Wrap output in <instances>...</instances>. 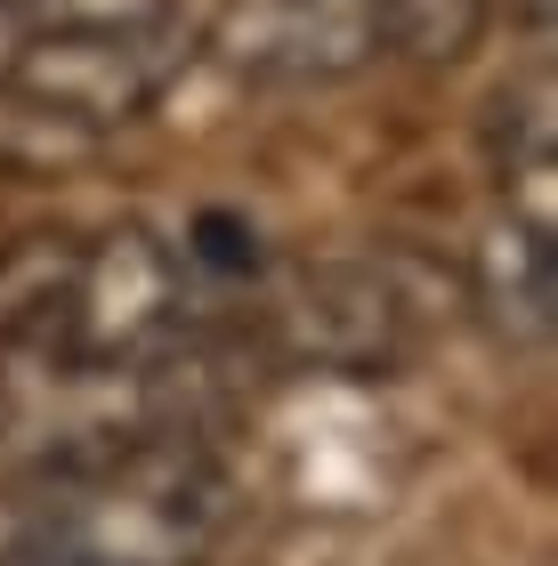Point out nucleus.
I'll use <instances>...</instances> for the list:
<instances>
[{
  "instance_id": "obj_7",
  "label": "nucleus",
  "mask_w": 558,
  "mask_h": 566,
  "mask_svg": "<svg viewBox=\"0 0 558 566\" xmlns=\"http://www.w3.org/2000/svg\"><path fill=\"white\" fill-rule=\"evenodd\" d=\"M550 243L558 235H535V227L502 219L470 268V300L486 307V324L510 348H543L550 324H558V251Z\"/></svg>"
},
{
  "instance_id": "obj_9",
  "label": "nucleus",
  "mask_w": 558,
  "mask_h": 566,
  "mask_svg": "<svg viewBox=\"0 0 558 566\" xmlns=\"http://www.w3.org/2000/svg\"><path fill=\"white\" fill-rule=\"evenodd\" d=\"M380 17H389V49H404L413 65H462L494 0H380Z\"/></svg>"
},
{
  "instance_id": "obj_10",
  "label": "nucleus",
  "mask_w": 558,
  "mask_h": 566,
  "mask_svg": "<svg viewBox=\"0 0 558 566\" xmlns=\"http://www.w3.org/2000/svg\"><path fill=\"white\" fill-rule=\"evenodd\" d=\"M24 17V33H146L170 24L179 0H0Z\"/></svg>"
},
{
  "instance_id": "obj_8",
  "label": "nucleus",
  "mask_w": 558,
  "mask_h": 566,
  "mask_svg": "<svg viewBox=\"0 0 558 566\" xmlns=\"http://www.w3.org/2000/svg\"><path fill=\"white\" fill-rule=\"evenodd\" d=\"M97 154H106V138L90 122H73L57 97H41L0 65V178H65Z\"/></svg>"
},
{
  "instance_id": "obj_12",
  "label": "nucleus",
  "mask_w": 558,
  "mask_h": 566,
  "mask_svg": "<svg viewBox=\"0 0 558 566\" xmlns=\"http://www.w3.org/2000/svg\"><path fill=\"white\" fill-rule=\"evenodd\" d=\"M510 9H518L526 33H535V49H543V41H550V0H510Z\"/></svg>"
},
{
  "instance_id": "obj_6",
  "label": "nucleus",
  "mask_w": 558,
  "mask_h": 566,
  "mask_svg": "<svg viewBox=\"0 0 558 566\" xmlns=\"http://www.w3.org/2000/svg\"><path fill=\"white\" fill-rule=\"evenodd\" d=\"M558 122H550V73L535 65L526 82H502L494 90V114H486V163H494V187L510 202L518 227L535 235H558Z\"/></svg>"
},
{
  "instance_id": "obj_5",
  "label": "nucleus",
  "mask_w": 558,
  "mask_h": 566,
  "mask_svg": "<svg viewBox=\"0 0 558 566\" xmlns=\"http://www.w3.org/2000/svg\"><path fill=\"white\" fill-rule=\"evenodd\" d=\"M380 49H389L380 0H260L227 33V57L260 82H348Z\"/></svg>"
},
{
  "instance_id": "obj_11",
  "label": "nucleus",
  "mask_w": 558,
  "mask_h": 566,
  "mask_svg": "<svg viewBox=\"0 0 558 566\" xmlns=\"http://www.w3.org/2000/svg\"><path fill=\"white\" fill-rule=\"evenodd\" d=\"M194 260H211V268H260V243H251V227H243V219L211 211V219L194 227Z\"/></svg>"
},
{
  "instance_id": "obj_3",
  "label": "nucleus",
  "mask_w": 558,
  "mask_h": 566,
  "mask_svg": "<svg viewBox=\"0 0 558 566\" xmlns=\"http://www.w3.org/2000/svg\"><path fill=\"white\" fill-rule=\"evenodd\" d=\"M421 300L404 283V260H308L267 307V340L299 373L380 380L413 356Z\"/></svg>"
},
{
  "instance_id": "obj_1",
  "label": "nucleus",
  "mask_w": 558,
  "mask_h": 566,
  "mask_svg": "<svg viewBox=\"0 0 558 566\" xmlns=\"http://www.w3.org/2000/svg\"><path fill=\"white\" fill-rule=\"evenodd\" d=\"M219 518L227 485L202 446L114 437L0 494V566H194Z\"/></svg>"
},
{
  "instance_id": "obj_4",
  "label": "nucleus",
  "mask_w": 558,
  "mask_h": 566,
  "mask_svg": "<svg viewBox=\"0 0 558 566\" xmlns=\"http://www.w3.org/2000/svg\"><path fill=\"white\" fill-rule=\"evenodd\" d=\"M194 57V33L179 17L146 24V33H24L9 73L57 97L73 122H90L97 138H114L122 122H138L170 90V73Z\"/></svg>"
},
{
  "instance_id": "obj_2",
  "label": "nucleus",
  "mask_w": 558,
  "mask_h": 566,
  "mask_svg": "<svg viewBox=\"0 0 558 566\" xmlns=\"http://www.w3.org/2000/svg\"><path fill=\"white\" fill-rule=\"evenodd\" d=\"M187 332V268L155 227L24 235L0 260V340L49 373L130 380Z\"/></svg>"
}]
</instances>
